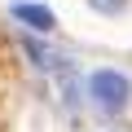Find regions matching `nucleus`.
I'll list each match as a JSON object with an SVG mask.
<instances>
[{"label":"nucleus","instance_id":"1","mask_svg":"<svg viewBox=\"0 0 132 132\" xmlns=\"http://www.w3.org/2000/svg\"><path fill=\"white\" fill-rule=\"evenodd\" d=\"M88 97H93L97 110L119 114V110H128V101H132V79L119 75V71H93V75H88Z\"/></svg>","mask_w":132,"mask_h":132},{"label":"nucleus","instance_id":"2","mask_svg":"<svg viewBox=\"0 0 132 132\" xmlns=\"http://www.w3.org/2000/svg\"><path fill=\"white\" fill-rule=\"evenodd\" d=\"M9 18L22 22L27 31H40V35H48V31L57 27V13H53L48 5H35V0H13V5H9Z\"/></svg>","mask_w":132,"mask_h":132},{"label":"nucleus","instance_id":"3","mask_svg":"<svg viewBox=\"0 0 132 132\" xmlns=\"http://www.w3.org/2000/svg\"><path fill=\"white\" fill-rule=\"evenodd\" d=\"M48 75L57 79V88H62L66 106H79V93H84V88H79V75H75V66H71V62H66V57H57Z\"/></svg>","mask_w":132,"mask_h":132},{"label":"nucleus","instance_id":"4","mask_svg":"<svg viewBox=\"0 0 132 132\" xmlns=\"http://www.w3.org/2000/svg\"><path fill=\"white\" fill-rule=\"evenodd\" d=\"M22 48L35 57V66H40V71H53V62L62 57V53H53V48H44V44H35V40H22Z\"/></svg>","mask_w":132,"mask_h":132},{"label":"nucleus","instance_id":"5","mask_svg":"<svg viewBox=\"0 0 132 132\" xmlns=\"http://www.w3.org/2000/svg\"><path fill=\"white\" fill-rule=\"evenodd\" d=\"M88 9H93V13L114 18V13H123V9H128V0H88Z\"/></svg>","mask_w":132,"mask_h":132}]
</instances>
